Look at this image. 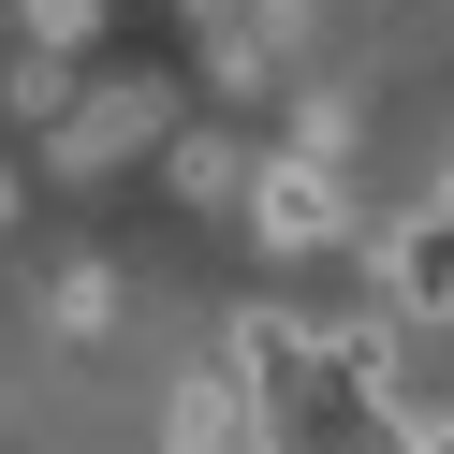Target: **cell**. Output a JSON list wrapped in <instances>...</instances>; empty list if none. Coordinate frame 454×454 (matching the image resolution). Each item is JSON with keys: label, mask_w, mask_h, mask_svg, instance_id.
<instances>
[{"label": "cell", "mask_w": 454, "mask_h": 454, "mask_svg": "<svg viewBox=\"0 0 454 454\" xmlns=\"http://www.w3.org/2000/svg\"><path fill=\"white\" fill-rule=\"evenodd\" d=\"M0 206H15V176H0Z\"/></svg>", "instance_id": "6"}, {"label": "cell", "mask_w": 454, "mask_h": 454, "mask_svg": "<svg viewBox=\"0 0 454 454\" xmlns=\"http://www.w3.org/2000/svg\"><path fill=\"white\" fill-rule=\"evenodd\" d=\"M249 191V220H264V249H294V264H308V249H337V235H352V206H337V161H264V176H235Z\"/></svg>", "instance_id": "2"}, {"label": "cell", "mask_w": 454, "mask_h": 454, "mask_svg": "<svg viewBox=\"0 0 454 454\" xmlns=\"http://www.w3.org/2000/svg\"><path fill=\"white\" fill-rule=\"evenodd\" d=\"M161 132V89H103V103H59V161L89 176V161H132Z\"/></svg>", "instance_id": "3"}, {"label": "cell", "mask_w": 454, "mask_h": 454, "mask_svg": "<svg viewBox=\"0 0 454 454\" xmlns=\"http://www.w3.org/2000/svg\"><path fill=\"white\" fill-rule=\"evenodd\" d=\"M381 308L395 323H454V191H425V206L381 235Z\"/></svg>", "instance_id": "1"}, {"label": "cell", "mask_w": 454, "mask_h": 454, "mask_svg": "<svg viewBox=\"0 0 454 454\" xmlns=\"http://www.w3.org/2000/svg\"><path fill=\"white\" fill-rule=\"evenodd\" d=\"M15 30H30V44H89V30H103V0H15Z\"/></svg>", "instance_id": "5"}, {"label": "cell", "mask_w": 454, "mask_h": 454, "mask_svg": "<svg viewBox=\"0 0 454 454\" xmlns=\"http://www.w3.org/2000/svg\"><path fill=\"white\" fill-rule=\"evenodd\" d=\"M176 454H278V425L249 411V381L220 366V381H191V395H176Z\"/></svg>", "instance_id": "4"}]
</instances>
